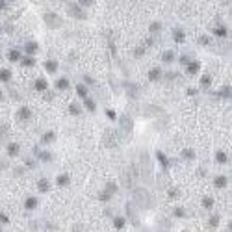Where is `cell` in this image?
I'll return each instance as SVG.
<instances>
[{
  "mask_svg": "<svg viewBox=\"0 0 232 232\" xmlns=\"http://www.w3.org/2000/svg\"><path fill=\"white\" fill-rule=\"evenodd\" d=\"M11 78V71L9 69H0V82H8Z\"/></svg>",
  "mask_w": 232,
  "mask_h": 232,
  "instance_id": "obj_13",
  "label": "cell"
},
{
  "mask_svg": "<svg viewBox=\"0 0 232 232\" xmlns=\"http://www.w3.org/2000/svg\"><path fill=\"white\" fill-rule=\"evenodd\" d=\"M47 87H48V84H47L45 78H37V80H36V89H37V91H45Z\"/></svg>",
  "mask_w": 232,
  "mask_h": 232,
  "instance_id": "obj_10",
  "label": "cell"
},
{
  "mask_svg": "<svg viewBox=\"0 0 232 232\" xmlns=\"http://www.w3.org/2000/svg\"><path fill=\"white\" fill-rule=\"evenodd\" d=\"M125 223H126V219H125L123 215L113 217V227H115V228H123V227H125Z\"/></svg>",
  "mask_w": 232,
  "mask_h": 232,
  "instance_id": "obj_11",
  "label": "cell"
},
{
  "mask_svg": "<svg viewBox=\"0 0 232 232\" xmlns=\"http://www.w3.org/2000/svg\"><path fill=\"white\" fill-rule=\"evenodd\" d=\"M45 69H47L48 73H56V69H58V63L54 61V60H50V61H47V63H45Z\"/></svg>",
  "mask_w": 232,
  "mask_h": 232,
  "instance_id": "obj_17",
  "label": "cell"
},
{
  "mask_svg": "<svg viewBox=\"0 0 232 232\" xmlns=\"http://www.w3.org/2000/svg\"><path fill=\"white\" fill-rule=\"evenodd\" d=\"M160 74H162V71H160L158 67H154V69H150V71H149V78H150V80H158V78H160Z\"/></svg>",
  "mask_w": 232,
  "mask_h": 232,
  "instance_id": "obj_18",
  "label": "cell"
},
{
  "mask_svg": "<svg viewBox=\"0 0 232 232\" xmlns=\"http://www.w3.org/2000/svg\"><path fill=\"white\" fill-rule=\"evenodd\" d=\"M156 158L163 163V167H169V162H167V158L163 156V152H156Z\"/></svg>",
  "mask_w": 232,
  "mask_h": 232,
  "instance_id": "obj_28",
  "label": "cell"
},
{
  "mask_svg": "<svg viewBox=\"0 0 232 232\" xmlns=\"http://www.w3.org/2000/svg\"><path fill=\"white\" fill-rule=\"evenodd\" d=\"M45 23H47L50 28H60V26H61V19H60L56 13H45Z\"/></svg>",
  "mask_w": 232,
  "mask_h": 232,
  "instance_id": "obj_2",
  "label": "cell"
},
{
  "mask_svg": "<svg viewBox=\"0 0 232 232\" xmlns=\"http://www.w3.org/2000/svg\"><path fill=\"white\" fill-rule=\"evenodd\" d=\"M110 199H112V195H110V193H106V191L101 193V201H110Z\"/></svg>",
  "mask_w": 232,
  "mask_h": 232,
  "instance_id": "obj_42",
  "label": "cell"
},
{
  "mask_svg": "<svg viewBox=\"0 0 232 232\" xmlns=\"http://www.w3.org/2000/svg\"><path fill=\"white\" fill-rule=\"evenodd\" d=\"M67 9H69V13L73 15V17H76V19H85V11H84V9L78 6V4H69L67 6Z\"/></svg>",
  "mask_w": 232,
  "mask_h": 232,
  "instance_id": "obj_3",
  "label": "cell"
},
{
  "mask_svg": "<svg viewBox=\"0 0 232 232\" xmlns=\"http://www.w3.org/2000/svg\"><path fill=\"white\" fill-rule=\"evenodd\" d=\"M54 138H56V134H54V132H45V134H43V141H45V143L54 141Z\"/></svg>",
  "mask_w": 232,
  "mask_h": 232,
  "instance_id": "obj_27",
  "label": "cell"
},
{
  "mask_svg": "<svg viewBox=\"0 0 232 232\" xmlns=\"http://www.w3.org/2000/svg\"><path fill=\"white\" fill-rule=\"evenodd\" d=\"M199 43H203V45H208V37H201V39H199Z\"/></svg>",
  "mask_w": 232,
  "mask_h": 232,
  "instance_id": "obj_47",
  "label": "cell"
},
{
  "mask_svg": "<svg viewBox=\"0 0 232 232\" xmlns=\"http://www.w3.org/2000/svg\"><path fill=\"white\" fill-rule=\"evenodd\" d=\"M134 199H136V203L141 206V208H150L152 206V203H150V195H149V191L147 190H143V187H138V190L134 191Z\"/></svg>",
  "mask_w": 232,
  "mask_h": 232,
  "instance_id": "obj_1",
  "label": "cell"
},
{
  "mask_svg": "<svg viewBox=\"0 0 232 232\" xmlns=\"http://www.w3.org/2000/svg\"><path fill=\"white\" fill-rule=\"evenodd\" d=\"M227 34H228V32H227L225 26H219V28L214 30V36H217V37H227Z\"/></svg>",
  "mask_w": 232,
  "mask_h": 232,
  "instance_id": "obj_20",
  "label": "cell"
},
{
  "mask_svg": "<svg viewBox=\"0 0 232 232\" xmlns=\"http://www.w3.org/2000/svg\"><path fill=\"white\" fill-rule=\"evenodd\" d=\"M24 206H26V210H34L37 206V199L36 197H28L26 203H24Z\"/></svg>",
  "mask_w": 232,
  "mask_h": 232,
  "instance_id": "obj_12",
  "label": "cell"
},
{
  "mask_svg": "<svg viewBox=\"0 0 232 232\" xmlns=\"http://www.w3.org/2000/svg\"><path fill=\"white\" fill-rule=\"evenodd\" d=\"M37 187H39V191L45 193V191H48V190H50V182H48L47 178H41V180L37 182Z\"/></svg>",
  "mask_w": 232,
  "mask_h": 232,
  "instance_id": "obj_8",
  "label": "cell"
},
{
  "mask_svg": "<svg viewBox=\"0 0 232 232\" xmlns=\"http://www.w3.org/2000/svg\"><path fill=\"white\" fill-rule=\"evenodd\" d=\"M106 115H108L110 119H112V121H113V119L117 117V115H115V112H113V110H106Z\"/></svg>",
  "mask_w": 232,
  "mask_h": 232,
  "instance_id": "obj_43",
  "label": "cell"
},
{
  "mask_svg": "<svg viewBox=\"0 0 232 232\" xmlns=\"http://www.w3.org/2000/svg\"><path fill=\"white\" fill-rule=\"evenodd\" d=\"M199 69H201V63H199V61H190V63H187V73H190V74H197Z\"/></svg>",
  "mask_w": 232,
  "mask_h": 232,
  "instance_id": "obj_6",
  "label": "cell"
},
{
  "mask_svg": "<svg viewBox=\"0 0 232 232\" xmlns=\"http://www.w3.org/2000/svg\"><path fill=\"white\" fill-rule=\"evenodd\" d=\"M0 32H2V26H0Z\"/></svg>",
  "mask_w": 232,
  "mask_h": 232,
  "instance_id": "obj_49",
  "label": "cell"
},
{
  "mask_svg": "<svg viewBox=\"0 0 232 232\" xmlns=\"http://www.w3.org/2000/svg\"><path fill=\"white\" fill-rule=\"evenodd\" d=\"M2 98H4V95H2V91H0V101H2Z\"/></svg>",
  "mask_w": 232,
  "mask_h": 232,
  "instance_id": "obj_48",
  "label": "cell"
},
{
  "mask_svg": "<svg viewBox=\"0 0 232 232\" xmlns=\"http://www.w3.org/2000/svg\"><path fill=\"white\" fill-rule=\"evenodd\" d=\"M167 195H169L171 199H176V197H178V190H176V187H169V190H167Z\"/></svg>",
  "mask_w": 232,
  "mask_h": 232,
  "instance_id": "obj_34",
  "label": "cell"
},
{
  "mask_svg": "<svg viewBox=\"0 0 232 232\" xmlns=\"http://www.w3.org/2000/svg\"><path fill=\"white\" fill-rule=\"evenodd\" d=\"M76 93H78L82 98H87V89H85V85H82V84L76 85Z\"/></svg>",
  "mask_w": 232,
  "mask_h": 232,
  "instance_id": "obj_23",
  "label": "cell"
},
{
  "mask_svg": "<svg viewBox=\"0 0 232 232\" xmlns=\"http://www.w3.org/2000/svg\"><path fill=\"white\" fill-rule=\"evenodd\" d=\"M175 215H176V217H184V215H186V210H184V208H176V210H175Z\"/></svg>",
  "mask_w": 232,
  "mask_h": 232,
  "instance_id": "obj_39",
  "label": "cell"
},
{
  "mask_svg": "<svg viewBox=\"0 0 232 232\" xmlns=\"http://www.w3.org/2000/svg\"><path fill=\"white\" fill-rule=\"evenodd\" d=\"M26 52L28 54H36L37 52V43H28V45H26Z\"/></svg>",
  "mask_w": 232,
  "mask_h": 232,
  "instance_id": "obj_25",
  "label": "cell"
},
{
  "mask_svg": "<svg viewBox=\"0 0 232 232\" xmlns=\"http://www.w3.org/2000/svg\"><path fill=\"white\" fill-rule=\"evenodd\" d=\"M17 117L20 119V121H26V119H30L32 117V112H30V108H26V106H23L17 112Z\"/></svg>",
  "mask_w": 232,
  "mask_h": 232,
  "instance_id": "obj_5",
  "label": "cell"
},
{
  "mask_svg": "<svg viewBox=\"0 0 232 232\" xmlns=\"http://www.w3.org/2000/svg\"><path fill=\"white\" fill-rule=\"evenodd\" d=\"M219 95H221V97H225V98H227V97H230V85H225L223 89L219 91Z\"/></svg>",
  "mask_w": 232,
  "mask_h": 232,
  "instance_id": "obj_33",
  "label": "cell"
},
{
  "mask_svg": "<svg viewBox=\"0 0 232 232\" xmlns=\"http://www.w3.org/2000/svg\"><path fill=\"white\" fill-rule=\"evenodd\" d=\"M143 52H145V50H143V48L139 47V48H138V50L134 52V56H136V58H139V56H143Z\"/></svg>",
  "mask_w": 232,
  "mask_h": 232,
  "instance_id": "obj_44",
  "label": "cell"
},
{
  "mask_svg": "<svg viewBox=\"0 0 232 232\" xmlns=\"http://www.w3.org/2000/svg\"><path fill=\"white\" fill-rule=\"evenodd\" d=\"M56 85H58V89H67V87H69V80L67 78H60L58 82H56Z\"/></svg>",
  "mask_w": 232,
  "mask_h": 232,
  "instance_id": "obj_22",
  "label": "cell"
},
{
  "mask_svg": "<svg viewBox=\"0 0 232 232\" xmlns=\"http://www.w3.org/2000/svg\"><path fill=\"white\" fill-rule=\"evenodd\" d=\"M162 30V24L160 23H152L150 24V32H160Z\"/></svg>",
  "mask_w": 232,
  "mask_h": 232,
  "instance_id": "obj_40",
  "label": "cell"
},
{
  "mask_svg": "<svg viewBox=\"0 0 232 232\" xmlns=\"http://www.w3.org/2000/svg\"><path fill=\"white\" fill-rule=\"evenodd\" d=\"M84 104H85V108L89 110V112H95V110H97L95 101H93V98H89V97H87V98H84Z\"/></svg>",
  "mask_w": 232,
  "mask_h": 232,
  "instance_id": "obj_14",
  "label": "cell"
},
{
  "mask_svg": "<svg viewBox=\"0 0 232 232\" xmlns=\"http://www.w3.org/2000/svg\"><path fill=\"white\" fill-rule=\"evenodd\" d=\"M215 160H217L219 163H227V162H228V156H227V152H223V150H219V152L215 154Z\"/></svg>",
  "mask_w": 232,
  "mask_h": 232,
  "instance_id": "obj_19",
  "label": "cell"
},
{
  "mask_svg": "<svg viewBox=\"0 0 232 232\" xmlns=\"http://www.w3.org/2000/svg\"><path fill=\"white\" fill-rule=\"evenodd\" d=\"M173 37H175V41H176V43H184V39H186V34H184L182 30H175Z\"/></svg>",
  "mask_w": 232,
  "mask_h": 232,
  "instance_id": "obj_15",
  "label": "cell"
},
{
  "mask_svg": "<svg viewBox=\"0 0 232 232\" xmlns=\"http://www.w3.org/2000/svg\"><path fill=\"white\" fill-rule=\"evenodd\" d=\"M162 60H163V61H167V63H171V61L175 60V54H173L171 50H169V52H163V56H162Z\"/></svg>",
  "mask_w": 232,
  "mask_h": 232,
  "instance_id": "obj_26",
  "label": "cell"
},
{
  "mask_svg": "<svg viewBox=\"0 0 232 232\" xmlns=\"http://www.w3.org/2000/svg\"><path fill=\"white\" fill-rule=\"evenodd\" d=\"M180 61H182V63H186V65H187V63H190V58H187V56H182V58H180Z\"/></svg>",
  "mask_w": 232,
  "mask_h": 232,
  "instance_id": "obj_45",
  "label": "cell"
},
{
  "mask_svg": "<svg viewBox=\"0 0 232 232\" xmlns=\"http://www.w3.org/2000/svg\"><path fill=\"white\" fill-rule=\"evenodd\" d=\"M8 58H9V61H20V50H17V48H13V50H9V54H8Z\"/></svg>",
  "mask_w": 232,
  "mask_h": 232,
  "instance_id": "obj_9",
  "label": "cell"
},
{
  "mask_svg": "<svg viewBox=\"0 0 232 232\" xmlns=\"http://www.w3.org/2000/svg\"><path fill=\"white\" fill-rule=\"evenodd\" d=\"M201 84H203L204 87H208L210 84H212V76H210V74H204L203 78H201Z\"/></svg>",
  "mask_w": 232,
  "mask_h": 232,
  "instance_id": "obj_30",
  "label": "cell"
},
{
  "mask_svg": "<svg viewBox=\"0 0 232 232\" xmlns=\"http://www.w3.org/2000/svg\"><path fill=\"white\" fill-rule=\"evenodd\" d=\"M69 110H71V113H73V115H80V108L76 106V104H71V106H69Z\"/></svg>",
  "mask_w": 232,
  "mask_h": 232,
  "instance_id": "obj_36",
  "label": "cell"
},
{
  "mask_svg": "<svg viewBox=\"0 0 232 232\" xmlns=\"http://www.w3.org/2000/svg\"><path fill=\"white\" fill-rule=\"evenodd\" d=\"M23 65H26V67H32V65H36V61H34V58H24V60H23Z\"/></svg>",
  "mask_w": 232,
  "mask_h": 232,
  "instance_id": "obj_37",
  "label": "cell"
},
{
  "mask_svg": "<svg viewBox=\"0 0 232 232\" xmlns=\"http://www.w3.org/2000/svg\"><path fill=\"white\" fill-rule=\"evenodd\" d=\"M121 128H123V132L126 130V136L132 134V119L128 115H123L121 117Z\"/></svg>",
  "mask_w": 232,
  "mask_h": 232,
  "instance_id": "obj_4",
  "label": "cell"
},
{
  "mask_svg": "<svg viewBox=\"0 0 232 232\" xmlns=\"http://www.w3.org/2000/svg\"><path fill=\"white\" fill-rule=\"evenodd\" d=\"M217 225H219V215H212V217H210V227L215 228Z\"/></svg>",
  "mask_w": 232,
  "mask_h": 232,
  "instance_id": "obj_32",
  "label": "cell"
},
{
  "mask_svg": "<svg viewBox=\"0 0 232 232\" xmlns=\"http://www.w3.org/2000/svg\"><path fill=\"white\" fill-rule=\"evenodd\" d=\"M227 182H228L227 176H215V180H214V184H215L217 187H225V186H227Z\"/></svg>",
  "mask_w": 232,
  "mask_h": 232,
  "instance_id": "obj_16",
  "label": "cell"
},
{
  "mask_svg": "<svg viewBox=\"0 0 232 232\" xmlns=\"http://www.w3.org/2000/svg\"><path fill=\"white\" fill-rule=\"evenodd\" d=\"M8 8V2H4V0H0V9H6Z\"/></svg>",
  "mask_w": 232,
  "mask_h": 232,
  "instance_id": "obj_46",
  "label": "cell"
},
{
  "mask_svg": "<svg viewBox=\"0 0 232 232\" xmlns=\"http://www.w3.org/2000/svg\"><path fill=\"white\" fill-rule=\"evenodd\" d=\"M19 150H20L19 143H9V145H8V154H9V156H17Z\"/></svg>",
  "mask_w": 232,
  "mask_h": 232,
  "instance_id": "obj_7",
  "label": "cell"
},
{
  "mask_svg": "<svg viewBox=\"0 0 232 232\" xmlns=\"http://www.w3.org/2000/svg\"><path fill=\"white\" fill-rule=\"evenodd\" d=\"M203 206H204V208H212V206H214V199H212V197H204V199H203Z\"/></svg>",
  "mask_w": 232,
  "mask_h": 232,
  "instance_id": "obj_29",
  "label": "cell"
},
{
  "mask_svg": "<svg viewBox=\"0 0 232 232\" xmlns=\"http://www.w3.org/2000/svg\"><path fill=\"white\" fill-rule=\"evenodd\" d=\"M182 156H186L187 160H193V158H195V152H193L191 149H184V152H182Z\"/></svg>",
  "mask_w": 232,
  "mask_h": 232,
  "instance_id": "obj_31",
  "label": "cell"
},
{
  "mask_svg": "<svg viewBox=\"0 0 232 232\" xmlns=\"http://www.w3.org/2000/svg\"><path fill=\"white\" fill-rule=\"evenodd\" d=\"M115 191H117V186H115V184H108V186H106V193L113 195Z\"/></svg>",
  "mask_w": 232,
  "mask_h": 232,
  "instance_id": "obj_35",
  "label": "cell"
},
{
  "mask_svg": "<svg viewBox=\"0 0 232 232\" xmlns=\"http://www.w3.org/2000/svg\"><path fill=\"white\" fill-rule=\"evenodd\" d=\"M0 223H9V217L4 212H0Z\"/></svg>",
  "mask_w": 232,
  "mask_h": 232,
  "instance_id": "obj_41",
  "label": "cell"
},
{
  "mask_svg": "<svg viewBox=\"0 0 232 232\" xmlns=\"http://www.w3.org/2000/svg\"><path fill=\"white\" fill-rule=\"evenodd\" d=\"M91 4H95L93 0H80V2H78V6H80V8H82V6H84V8H89Z\"/></svg>",
  "mask_w": 232,
  "mask_h": 232,
  "instance_id": "obj_38",
  "label": "cell"
},
{
  "mask_svg": "<svg viewBox=\"0 0 232 232\" xmlns=\"http://www.w3.org/2000/svg\"><path fill=\"white\" fill-rule=\"evenodd\" d=\"M69 180H71V178H69V175H60L56 182H58V186H67V184H69Z\"/></svg>",
  "mask_w": 232,
  "mask_h": 232,
  "instance_id": "obj_21",
  "label": "cell"
},
{
  "mask_svg": "<svg viewBox=\"0 0 232 232\" xmlns=\"http://www.w3.org/2000/svg\"><path fill=\"white\" fill-rule=\"evenodd\" d=\"M36 154H37V156H39L43 162H50V158H52L50 152H47V150H41V152H36Z\"/></svg>",
  "mask_w": 232,
  "mask_h": 232,
  "instance_id": "obj_24",
  "label": "cell"
}]
</instances>
